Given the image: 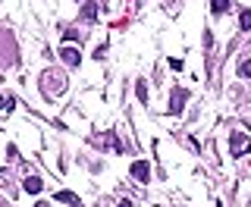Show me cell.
Wrapping results in <instances>:
<instances>
[{"label": "cell", "instance_id": "6da1fadb", "mask_svg": "<svg viewBox=\"0 0 251 207\" xmlns=\"http://www.w3.org/2000/svg\"><path fill=\"white\" fill-rule=\"evenodd\" d=\"M41 91H44V97L63 95V91H66V76H63V72H57V69H47V72H44V79H41Z\"/></svg>", "mask_w": 251, "mask_h": 207}, {"label": "cell", "instance_id": "7a4b0ae2", "mask_svg": "<svg viewBox=\"0 0 251 207\" xmlns=\"http://www.w3.org/2000/svg\"><path fill=\"white\" fill-rule=\"evenodd\" d=\"M248 148H251L248 135H242V132H233V135H229V151H233V157H242Z\"/></svg>", "mask_w": 251, "mask_h": 207}, {"label": "cell", "instance_id": "3957f363", "mask_svg": "<svg viewBox=\"0 0 251 207\" xmlns=\"http://www.w3.org/2000/svg\"><path fill=\"white\" fill-rule=\"evenodd\" d=\"M170 101H173V104H170V113H176V116H179V113L186 110V101H188V91H186V88H176L173 95H170Z\"/></svg>", "mask_w": 251, "mask_h": 207}, {"label": "cell", "instance_id": "277c9868", "mask_svg": "<svg viewBox=\"0 0 251 207\" xmlns=\"http://www.w3.org/2000/svg\"><path fill=\"white\" fill-rule=\"evenodd\" d=\"M132 176H135L138 182H151V163L148 160H135V163H132Z\"/></svg>", "mask_w": 251, "mask_h": 207}, {"label": "cell", "instance_id": "5b68a950", "mask_svg": "<svg viewBox=\"0 0 251 207\" xmlns=\"http://www.w3.org/2000/svg\"><path fill=\"white\" fill-rule=\"evenodd\" d=\"M60 57H63L66 66H78V63H82V53H78V48H72V44H63Z\"/></svg>", "mask_w": 251, "mask_h": 207}, {"label": "cell", "instance_id": "8992f818", "mask_svg": "<svg viewBox=\"0 0 251 207\" xmlns=\"http://www.w3.org/2000/svg\"><path fill=\"white\" fill-rule=\"evenodd\" d=\"M22 189L29 191V195H38V191L44 189V182H41L38 176H29V179H22Z\"/></svg>", "mask_w": 251, "mask_h": 207}, {"label": "cell", "instance_id": "52a82bcc", "mask_svg": "<svg viewBox=\"0 0 251 207\" xmlns=\"http://www.w3.org/2000/svg\"><path fill=\"white\" fill-rule=\"evenodd\" d=\"M94 16H97V0H91V3L82 6V19H85V22H91Z\"/></svg>", "mask_w": 251, "mask_h": 207}, {"label": "cell", "instance_id": "ba28073f", "mask_svg": "<svg viewBox=\"0 0 251 207\" xmlns=\"http://www.w3.org/2000/svg\"><path fill=\"white\" fill-rule=\"evenodd\" d=\"M226 10H229V0H210V13L214 16H223Z\"/></svg>", "mask_w": 251, "mask_h": 207}, {"label": "cell", "instance_id": "9c48e42d", "mask_svg": "<svg viewBox=\"0 0 251 207\" xmlns=\"http://www.w3.org/2000/svg\"><path fill=\"white\" fill-rule=\"evenodd\" d=\"M239 29L242 32H251V10H242L239 13Z\"/></svg>", "mask_w": 251, "mask_h": 207}, {"label": "cell", "instance_id": "30bf717a", "mask_svg": "<svg viewBox=\"0 0 251 207\" xmlns=\"http://www.w3.org/2000/svg\"><path fill=\"white\" fill-rule=\"evenodd\" d=\"M10 110H13V95H0V116H6Z\"/></svg>", "mask_w": 251, "mask_h": 207}, {"label": "cell", "instance_id": "8fae6325", "mask_svg": "<svg viewBox=\"0 0 251 207\" xmlns=\"http://www.w3.org/2000/svg\"><path fill=\"white\" fill-rule=\"evenodd\" d=\"M57 201H63V204H69V207H78V198L72 195V191H60V195H57Z\"/></svg>", "mask_w": 251, "mask_h": 207}, {"label": "cell", "instance_id": "7c38bea8", "mask_svg": "<svg viewBox=\"0 0 251 207\" xmlns=\"http://www.w3.org/2000/svg\"><path fill=\"white\" fill-rule=\"evenodd\" d=\"M239 79L251 82V60H242V63H239Z\"/></svg>", "mask_w": 251, "mask_h": 207}, {"label": "cell", "instance_id": "4fadbf2b", "mask_svg": "<svg viewBox=\"0 0 251 207\" xmlns=\"http://www.w3.org/2000/svg\"><path fill=\"white\" fill-rule=\"evenodd\" d=\"M138 101H148V82H138Z\"/></svg>", "mask_w": 251, "mask_h": 207}, {"label": "cell", "instance_id": "5bb4252c", "mask_svg": "<svg viewBox=\"0 0 251 207\" xmlns=\"http://www.w3.org/2000/svg\"><path fill=\"white\" fill-rule=\"evenodd\" d=\"M120 207H135V204H132L129 198H123V201H120Z\"/></svg>", "mask_w": 251, "mask_h": 207}]
</instances>
